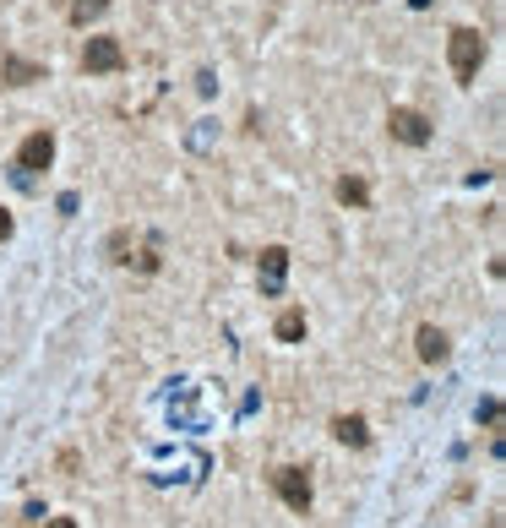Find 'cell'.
I'll return each instance as SVG.
<instances>
[{
	"mask_svg": "<svg viewBox=\"0 0 506 528\" xmlns=\"http://www.w3.org/2000/svg\"><path fill=\"white\" fill-rule=\"evenodd\" d=\"M332 436L343 447H365L371 441V430H365V420H359V414H332Z\"/></svg>",
	"mask_w": 506,
	"mask_h": 528,
	"instance_id": "30bf717a",
	"label": "cell"
},
{
	"mask_svg": "<svg viewBox=\"0 0 506 528\" xmlns=\"http://www.w3.org/2000/svg\"><path fill=\"white\" fill-rule=\"evenodd\" d=\"M82 72H88V77H115V72H125V44L109 38V33L88 38V49H82Z\"/></svg>",
	"mask_w": 506,
	"mask_h": 528,
	"instance_id": "7a4b0ae2",
	"label": "cell"
},
{
	"mask_svg": "<svg viewBox=\"0 0 506 528\" xmlns=\"http://www.w3.org/2000/svg\"><path fill=\"white\" fill-rule=\"evenodd\" d=\"M479 420H485V425H501V404H495V398H485V409H479Z\"/></svg>",
	"mask_w": 506,
	"mask_h": 528,
	"instance_id": "9a60e30c",
	"label": "cell"
},
{
	"mask_svg": "<svg viewBox=\"0 0 506 528\" xmlns=\"http://www.w3.org/2000/svg\"><path fill=\"white\" fill-rule=\"evenodd\" d=\"M272 490L283 496V507L311 512V474H305V469H278V474H272Z\"/></svg>",
	"mask_w": 506,
	"mask_h": 528,
	"instance_id": "277c9868",
	"label": "cell"
},
{
	"mask_svg": "<svg viewBox=\"0 0 506 528\" xmlns=\"http://www.w3.org/2000/svg\"><path fill=\"white\" fill-rule=\"evenodd\" d=\"M49 164H55V137H49V131H33V137H22V148H17V169L39 175V169H49Z\"/></svg>",
	"mask_w": 506,
	"mask_h": 528,
	"instance_id": "5b68a950",
	"label": "cell"
},
{
	"mask_svg": "<svg viewBox=\"0 0 506 528\" xmlns=\"http://www.w3.org/2000/svg\"><path fill=\"white\" fill-rule=\"evenodd\" d=\"M447 60H452V77H458V82H474L479 65H485V33H479V28H452Z\"/></svg>",
	"mask_w": 506,
	"mask_h": 528,
	"instance_id": "6da1fadb",
	"label": "cell"
},
{
	"mask_svg": "<svg viewBox=\"0 0 506 528\" xmlns=\"http://www.w3.org/2000/svg\"><path fill=\"white\" fill-rule=\"evenodd\" d=\"M125 245H131V234L115 229V234H109V261H125Z\"/></svg>",
	"mask_w": 506,
	"mask_h": 528,
	"instance_id": "4fadbf2b",
	"label": "cell"
},
{
	"mask_svg": "<svg viewBox=\"0 0 506 528\" xmlns=\"http://www.w3.org/2000/svg\"><path fill=\"white\" fill-rule=\"evenodd\" d=\"M283 278H288V251L267 245L262 251V294H283Z\"/></svg>",
	"mask_w": 506,
	"mask_h": 528,
	"instance_id": "8992f818",
	"label": "cell"
},
{
	"mask_svg": "<svg viewBox=\"0 0 506 528\" xmlns=\"http://www.w3.org/2000/svg\"><path fill=\"white\" fill-rule=\"evenodd\" d=\"M136 268H142V273H159V245H148V251H142V261H136Z\"/></svg>",
	"mask_w": 506,
	"mask_h": 528,
	"instance_id": "5bb4252c",
	"label": "cell"
},
{
	"mask_svg": "<svg viewBox=\"0 0 506 528\" xmlns=\"http://www.w3.org/2000/svg\"><path fill=\"white\" fill-rule=\"evenodd\" d=\"M338 202H343V208H365V202H371V185L359 180V175H343V180H338Z\"/></svg>",
	"mask_w": 506,
	"mask_h": 528,
	"instance_id": "8fae6325",
	"label": "cell"
},
{
	"mask_svg": "<svg viewBox=\"0 0 506 528\" xmlns=\"http://www.w3.org/2000/svg\"><path fill=\"white\" fill-rule=\"evenodd\" d=\"M414 344H419V360H425V365H442V360L452 354V344H447L442 327H419V338H414Z\"/></svg>",
	"mask_w": 506,
	"mask_h": 528,
	"instance_id": "9c48e42d",
	"label": "cell"
},
{
	"mask_svg": "<svg viewBox=\"0 0 506 528\" xmlns=\"http://www.w3.org/2000/svg\"><path fill=\"white\" fill-rule=\"evenodd\" d=\"M104 12H109V0H71L65 17H71V28H88V22H99Z\"/></svg>",
	"mask_w": 506,
	"mask_h": 528,
	"instance_id": "7c38bea8",
	"label": "cell"
},
{
	"mask_svg": "<svg viewBox=\"0 0 506 528\" xmlns=\"http://www.w3.org/2000/svg\"><path fill=\"white\" fill-rule=\"evenodd\" d=\"M44 528H77V517H44Z\"/></svg>",
	"mask_w": 506,
	"mask_h": 528,
	"instance_id": "e0dca14e",
	"label": "cell"
},
{
	"mask_svg": "<svg viewBox=\"0 0 506 528\" xmlns=\"http://www.w3.org/2000/svg\"><path fill=\"white\" fill-rule=\"evenodd\" d=\"M272 338H278V344H300V338H305V311H300V305H283L278 321H272Z\"/></svg>",
	"mask_w": 506,
	"mask_h": 528,
	"instance_id": "ba28073f",
	"label": "cell"
},
{
	"mask_svg": "<svg viewBox=\"0 0 506 528\" xmlns=\"http://www.w3.org/2000/svg\"><path fill=\"white\" fill-rule=\"evenodd\" d=\"M387 131H392V142H403V148H425L430 137H436L419 109H392V115H387Z\"/></svg>",
	"mask_w": 506,
	"mask_h": 528,
	"instance_id": "3957f363",
	"label": "cell"
},
{
	"mask_svg": "<svg viewBox=\"0 0 506 528\" xmlns=\"http://www.w3.org/2000/svg\"><path fill=\"white\" fill-rule=\"evenodd\" d=\"M12 229H17V224H12V213L0 208V240H12Z\"/></svg>",
	"mask_w": 506,
	"mask_h": 528,
	"instance_id": "2e32d148",
	"label": "cell"
},
{
	"mask_svg": "<svg viewBox=\"0 0 506 528\" xmlns=\"http://www.w3.org/2000/svg\"><path fill=\"white\" fill-rule=\"evenodd\" d=\"M0 77H6V88H28V82H44V65L22 60V55H6L0 60Z\"/></svg>",
	"mask_w": 506,
	"mask_h": 528,
	"instance_id": "52a82bcc",
	"label": "cell"
}]
</instances>
